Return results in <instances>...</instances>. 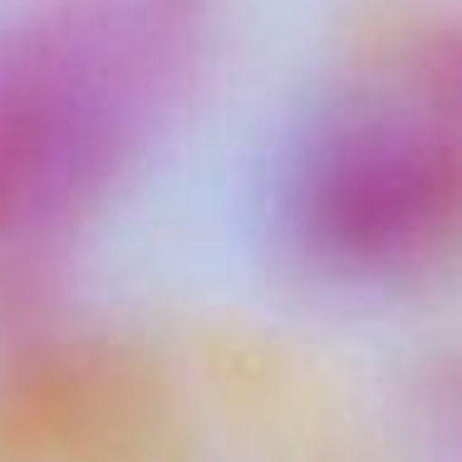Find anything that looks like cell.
Segmentation results:
<instances>
[{
  "label": "cell",
  "mask_w": 462,
  "mask_h": 462,
  "mask_svg": "<svg viewBox=\"0 0 462 462\" xmlns=\"http://www.w3.org/2000/svg\"><path fill=\"white\" fill-rule=\"evenodd\" d=\"M379 74L413 108L462 197V5L433 15L403 45H393Z\"/></svg>",
  "instance_id": "obj_3"
},
{
  "label": "cell",
  "mask_w": 462,
  "mask_h": 462,
  "mask_svg": "<svg viewBox=\"0 0 462 462\" xmlns=\"http://www.w3.org/2000/svg\"><path fill=\"white\" fill-rule=\"evenodd\" d=\"M403 438L418 462H462V349L413 374L403 393Z\"/></svg>",
  "instance_id": "obj_4"
},
{
  "label": "cell",
  "mask_w": 462,
  "mask_h": 462,
  "mask_svg": "<svg viewBox=\"0 0 462 462\" xmlns=\"http://www.w3.org/2000/svg\"><path fill=\"white\" fill-rule=\"evenodd\" d=\"M281 222L305 266L345 285H399L462 251L453 172L379 69L335 94L295 138Z\"/></svg>",
  "instance_id": "obj_2"
},
{
  "label": "cell",
  "mask_w": 462,
  "mask_h": 462,
  "mask_svg": "<svg viewBox=\"0 0 462 462\" xmlns=\"http://www.w3.org/2000/svg\"><path fill=\"white\" fill-rule=\"evenodd\" d=\"M212 54L217 0H25L0 20V339L30 335L64 246L178 124Z\"/></svg>",
  "instance_id": "obj_1"
}]
</instances>
